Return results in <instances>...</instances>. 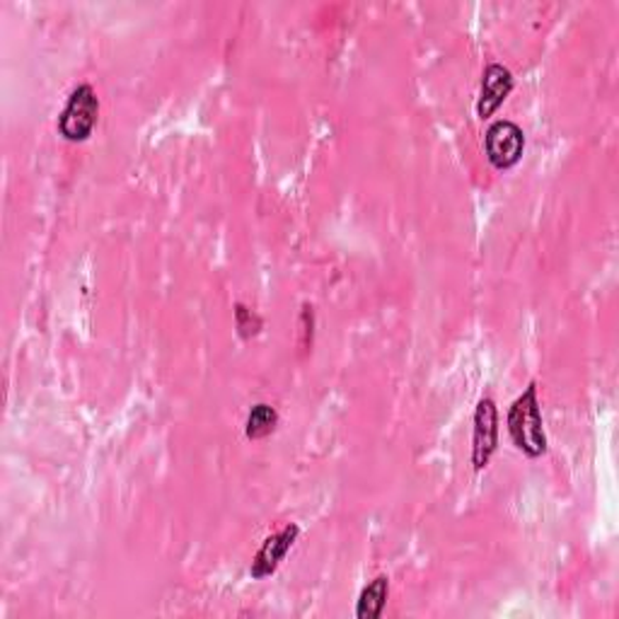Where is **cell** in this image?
Here are the masks:
<instances>
[{
	"label": "cell",
	"mask_w": 619,
	"mask_h": 619,
	"mask_svg": "<svg viewBox=\"0 0 619 619\" xmlns=\"http://www.w3.org/2000/svg\"><path fill=\"white\" fill-rule=\"evenodd\" d=\"M279 426V412L267 402H259L249 409L247 414V424H245V434L252 440L267 438L276 431Z\"/></svg>",
	"instance_id": "8"
},
{
	"label": "cell",
	"mask_w": 619,
	"mask_h": 619,
	"mask_svg": "<svg viewBox=\"0 0 619 619\" xmlns=\"http://www.w3.org/2000/svg\"><path fill=\"white\" fill-rule=\"evenodd\" d=\"M298 534H300V528L296 526V523H288L283 530L269 534V538L261 542L257 557L252 559V566H249L252 579L261 581V579H269L271 573H276L281 562L286 559V554L291 552L293 544H296Z\"/></svg>",
	"instance_id": "5"
},
{
	"label": "cell",
	"mask_w": 619,
	"mask_h": 619,
	"mask_svg": "<svg viewBox=\"0 0 619 619\" xmlns=\"http://www.w3.org/2000/svg\"><path fill=\"white\" fill-rule=\"evenodd\" d=\"M508 436L520 453L540 457L547 453V436L542 426V409L538 400V383H530L508 409Z\"/></svg>",
	"instance_id": "1"
},
{
	"label": "cell",
	"mask_w": 619,
	"mask_h": 619,
	"mask_svg": "<svg viewBox=\"0 0 619 619\" xmlns=\"http://www.w3.org/2000/svg\"><path fill=\"white\" fill-rule=\"evenodd\" d=\"M513 90V73L501 66V63H491L481 73V88H479V102H477V117L489 119Z\"/></svg>",
	"instance_id": "6"
},
{
	"label": "cell",
	"mask_w": 619,
	"mask_h": 619,
	"mask_svg": "<svg viewBox=\"0 0 619 619\" xmlns=\"http://www.w3.org/2000/svg\"><path fill=\"white\" fill-rule=\"evenodd\" d=\"M100 117V100L92 86L82 82L70 92V98L59 117V133L70 143L88 141Z\"/></svg>",
	"instance_id": "2"
},
{
	"label": "cell",
	"mask_w": 619,
	"mask_h": 619,
	"mask_svg": "<svg viewBox=\"0 0 619 619\" xmlns=\"http://www.w3.org/2000/svg\"><path fill=\"white\" fill-rule=\"evenodd\" d=\"M485 145L489 163L497 170H508V167L518 165L523 151H526V133L516 121L499 119L487 129Z\"/></svg>",
	"instance_id": "3"
},
{
	"label": "cell",
	"mask_w": 619,
	"mask_h": 619,
	"mask_svg": "<svg viewBox=\"0 0 619 619\" xmlns=\"http://www.w3.org/2000/svg\"><path fill=\"white\" fill-rule=\"evenodd\" d=\"M387 595H390V579L387 576H377L359 595V605H356V617L359 619H377L383 615L387 605Z\"/></svg>",
	"instance_id": "7"
},
{
	"label": "cell",
	"mask_w": 619,
	"mask_h": 619,
	"mask_svg": "<svg viewBox=\"0 0 619 619\" xmlns=\"http://www.w3.org/2000/svg\"><path fill=\"white\" fill-rule=\"evenodd\" d=\"M235 320H237V332L243 339L255 337L261 330V318L257 312H252L249 308H245L243 302H237L235 306Z\"/></svg>",
	"instance_id": "9"
},
{
	"label": "cell",
	"mask_w": 619,
	"mask_h": 619,
	"mask_svg": "<svg viewBox=\"0 0 619 619\" xmlns=\"http://www.w3.org/2000/svg\"><path fill=\"white\" fill-rule=\"evenodd\" d=\"M499 446V412L494 400L477 402L475 409V431H472V465L475 469H485L489 465L491 455L497 453Z\"/></svg>",
	"instance_id": "4"
}]
</instances>
